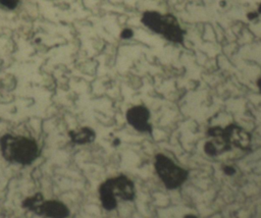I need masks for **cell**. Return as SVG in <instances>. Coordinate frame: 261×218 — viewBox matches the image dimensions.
I'll list each match as a JSON object with an SVG mask.
<instances>
[{"mask_svg": "<svg viewBox=\"0 0 261 218\" xmlns=\"http://www.w3.org/2000/svg\"><path fill=\"white\" fill-rule=\"evenodd\" d=\"M207 133L211 138V140L206 142L204 146V150L208 155L217 156L223 152L230 150L231 147L225 139L223 128L219 126H214L209 128Z\"/></svg>", "mask_w": 261, "mask_h": 218, "instance_id": "8992f818", "label": "cell"}, {"mask_svg": "<svg viewBox=\"0 0 261 218\" xmlns=\"http://www.w3.org/2000/svg\"><path fill=\"white\" fill-rule=\"evenodd\" d=\"M28 209L48 218H66L69 215V210L65 204L57 200H45L41 193L31 198Z\"/></svg>", "mask_w": 261, "mask_h": 218, "instance_id": "277c9868", "label": "cell"}, {"mask_svg": "<svg viewBox=\"0 0 261 218\" xmlns=\"http://www.w3.org/2000/svg\"><path fill=\"white\" fill-rule=\"evenodd\" d=\"M223 171H224V173L227 174V175H232V174L234 173V169H233L231 166H225V167L223 168Z\"/></svg>", "mask_w": 261, "mask_h": 218, "instance_id": "7c38bea8", "label": "cell"}, {"mask_svg": "<svg viewBox=\"0 0 261 218\" xmlns=\"http://www.w3.org/2000/svg\"><path fill=\"white\" fill-rule=\"evenodd\" d=\"M141 20L148 29L162 35L170 42L181 43L184 41L185 32L172 14H162L157 11L148 10L143 13Z\"/></svg>", "mask_w": 261, "mask_h": 218, "instance_id": "7a4b0ae2", "label": "cell"}, {"mask_svg": "<svg viewBox=\"0 0 261 218\" xmlns=\"http://www.w3.org/2000/svg\"><path fill=\"white\" fill-rule=\"evenodd\" d=\"M185 218H196L194 215H187Z\"/></svg>", "mask_w": 261, "mask_h": 218, "instance_id": "9a60e30c", "label": "cell"}, {"mask_svg": "<svg viewBox=\"0 0 261 218\" xmlns=\"http://www.w3.org/2000/svg\"><path fill=\"white\" fill-rule=\"evenodd\" d=\"M0 152L6 161L19 165H31L40 155L35 140L11 133L0 138Z\"/></svg>", "mask_w": 261, "mask_h": 218, "instance_id": "6da1fadb", "label": "cell"}, {"mask_svg": "<svg viewBox=\"0 0 261 218\" xmlns=\"http://www.w3.org/2000/svg\"><path fill=\"white\" fill-rule=\"evenodd\" d=\"M68 135L71 140V142H73L74 144L77 145H85V144H89L92 143L95 140V131L87 126L81 127L76 130H70L68 132Z\"/></svg>", "mask_w": 261, "mask_h": 218, "instance_id": "9c48e42d", "label": "cell"}, {"mask_svg": "<svg viewBox=\"0 0 261 218\" xmlns=\"http://www.w3.org/2000/svg\"><path fill=\"white\" fill-rule=\"evenodd\" d=\"M257 16H258V12H257V11H256V12H250V13L247 14L248 19H254V18H256Z\"/></svg>", "mask_w": 261, "mask_h": 218, "instance_id": "4fadbf2b", "label": "cell"}, {"mask_svg": "<svg viewBox=\"0 0 261 218\" xmlns=\"http://www.w3.org/2000/svg\"><path fill=\"white\" fill-rule=\"evenodd\" d=\"M0 5L7 9H14L18 5V0H0Z\"/></svg>", "mask_w": 261, "mask_h": 218, "instance_id": "30bf717a", "label": "cell"}, {"mask_svg": "<svg viewBox=\"0 0 261 218\" xmlns=\"http://www.w3.org/2000/svg\"><path fill=\"white\" fill-rule=\"evenodd\" d=\"M224 130V135L230 147H236L242 150H247L251 143V135L244 128L236 125L229 124Z\"/></svg>", "mask_w": 261, "mask_h": 218, "instance_id": "52a82bcc", "label": "cell"}, {"mask_svg": "<svg viewBox=\"0 0 261 218\" xmlns=\"http://www.w3.org/2000/svg\"><path fill=\"white\" fill-rule=\"evenodd\" d=\"M155 168L159 177L168 188L179 186L184 183L188 175L186 170L175 165L169 158L163 155H158L156 157Z\"/></svg>", "mask_w": 261, "mask_h": 218, "instance_id": "5b68a950", "label": "cell"}, {"mask_svg": "<svg viewBox=\"0 0 261 218\" xmlns=\"http://www.w3.org/2000/svg\"><path fill=\"white\" fill-rule=\"evenodd\" d=\"M258 12H259V13H261V3L259 4V7H258Z\"/></svg>", "mask_w": 261, "mask_h": 218, "instance_id": "2e32d148", "label": "cell"}, {"mask_svg": "<svg viewBox=\"0 0 261 218\" xmlns=\"http://www.w3.org/2000/svg\"><path fill=\"white\" fill-rule=\"evenodd\" d=\"M133 31L130 29H124L121 33H120V37L122 39H129L133 37Z\"/></svg>", "mask_w": 261, "mask_h": 218, "instance_id": "8fae6325", "label": "cell"}, {"mask_svg": "<svg viewBox=\"0 0 261 218\" xmlns=\"http://www.w3.org/2000/svg\"><path fill=\"white\" fill-rule=\"evenodd\" d=\"M257 86H258V88H259V90H260V92H261V77L257 80Z\"/></svg>", "mask_w": 261, "mask_h": 218, "instance_id": "5bb4252c", "label": "cell"}, {"mask_svg": "<svg viewBox=\"0 0 261 218\" xmlns=\"http://www.w3.org/2000/svg\"><path fill=\"white\" fill-rule=\"evenodd\" d=\"M149 117V110L142 105L134 106L126 112V120L128 123L140 131H151Z\"/></svg>", "mask_w": 261, "mask_h": 218, "instance_id": "ba28073f", "label": "cell"}, {"mask_svg": "<svg viewBox=\"0 0 261 218\" xmlns=\"http://www.w3.org/2000/svg\"><path fill=\"white\" fill-rule=\"evenodd\" d=\"M102 205L107 210L116 207V197L123 200H133L135 187L133 182L123 175L116 176L104 181L99 188Z\"/></svg>", "mask_w": 261, "mask_h": 218, "instance_id": "3957f363", "label": "cell"}]
</instances>
